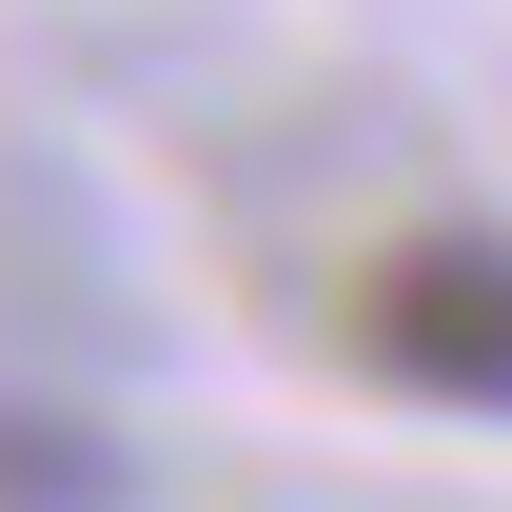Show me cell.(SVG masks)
<instances>
[{
    "mask_svg": "<svg viewBox=\"0 0 512 512\" xmlns=\"http://www.w3.org/2000/svg\"><path fill=\"white\" fill-rule=\"evenodd\" d=\"M355 375L414 414H493L512 434V237L493 217H414L355 256Z\"/></svg>",
    "mask_w": 512,
    "mask_h": 512,
    "instance_id": "cell-1",
    "label": "cell"
},
{
    "mask_svg": "<svg viewBox=\"0 0 512 512\" xmlns=\"http://www.w3.org/2000/svg\"><path fill=\"white\" fill-rule=\"evenodd\" d=\"M138 473L99 434H79V414H0V512H119Z\"/></svg>",
    "mask_w": 512,
    "mask_h": 512,
    "instance_id": "cell-2",
    "label": "cell"
}]
</instances>
